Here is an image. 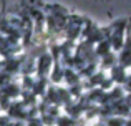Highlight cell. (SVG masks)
Instances as JSON below:
<instances>
[{"mask_svg": "<svg viewBox=\"0 0 131 126\" xmlns=\"http://www.w3.org/2000/svg\"><path fill=\"white\" fill-rule=\"evenodd\" d=\"M37 68H38L40 76H45V75L50 71V68H51V56L48 55V53L42 55L40 60H38V63H37Z\"/></svg>", "mask_w": 131, "mask_h": 126, "instance_id": "1", "label": "cell"}, {"mask_svg": "<svg viewBox=\"0 0 131 126\" xmlns=\"http://www.w3.org/2000/svg\"><path fill=\"white\" fill-rule=\"evenodd\" d=\"M119 63H121L123 68L131 65V45L126 47V48H123V52L119 53Z\"/></svg>", "mask_w": 131, "mask_h": 126, "instance_id": "2", "label": "cell"}, {"mask_svg": "<svg viewBox=\"0 0 131 126\" xmlns=\"http://www.w3.org/2000/svg\"><path fill=\"white\" fill-rule=\"evenodd\" d=\"M65 76H67L65 80L70 81V83H75V81H78V78H75V73H73V71H70V70L65 71Z\"/></svg>", "mask_w": 131, "mask_h": 126, "instance_id": "3", "label": "cell"}, {"mask_svg": "<svg viewBox=\"0 0 131 126\" xmlns=\"http://www.w3.org/2000/svg\"><path fill=\"white\" fill-rule=\"evenodd\" d=\"M28 126H43L42 124V121H37V120H32V121H30V124Z\"/></svg>", "mask_w": 131, "mask_h": 126, "instance_id": "4", "label": "cell"}]
</instances>
